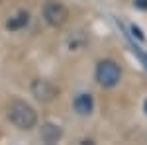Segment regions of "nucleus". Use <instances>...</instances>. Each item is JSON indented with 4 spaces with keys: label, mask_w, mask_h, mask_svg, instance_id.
I'll list each match as a JSON object with an SVG mask.
<instances>
[{
    "label": "nucleus",
    "mask_w": 147,
    "mask_h": 145,
    "mask_svg": "<svg viewBox=\"0 0 147 145\" xmlns=\"http://www.w3.org/2000/svg\"><path fill=\"white\" fill-rule=\"evenodd\" d=\"M8 120L20 129H32L37 123V114L28 102L14 100L8 106Z\"/></svg>",
    "instance_id": "1"
},
{
    "label": "nucleus",
    "mask_w": 147,
    "mask_h": 145,
    "mask_svg": "<svg viewBox=\"0 0 147 145\" xmlns=\"http://www.w3.org/2000/svg\"><path fill=\"white\" fill-rule=\"evenodd\" d=\"M122 78V69L120 65L112 61V59H106V61H100L98 67H96V80L100 86H106V88H112L120 82Z\"/></svg>",
    "instance_id": "2"
},
{
    "label": "nucleus",
    "mask_w": 147,
    "mask_h": 145,
    "mask_svg": "<svg viewBox=\"0 0 147 145\" xmlns=\"http://www.w3.org/2000/svg\"><path fill=\"white\" fill-rule=\"evenodd\" d=\"M41 12H43V20H45L49 26H53V28H61L69 18V10L61 2H55V0L45 2Z\"/></svg>",
    "instance_id": "3"
},
{
    "label": "nucleus",
    "mask_w": 147,
    "mask_h": 145,
    "mask_svg": "<svg viewBox=\"0 0 147 145\" xmlns=\"http://www.w3.org/2000/svg\"><path fill=\"white\" fill-rule=\"evenodd\" d=\"M32 94H34L35 100H39V102H51L57 98L59 88L53 82L45 80V78H35L32 82Z\"/></svg>",
    "instance_id": "4"
},
{
    "label": "nucleus",
    "mask_w": 147,
    "mask_h": 145,
    "mask_svg": "<svg viewBox=\"0 0 147 145\" xmlns=\"http://www.w3.org/2000/svg\"><path fill=\"white\" fill-rule=\"evenodd\" d=\"M39 135H41V139H43L45 143H55V141L61 139L63 132H61V127L55 125V123H43V125H41V134Z\"/></svg>",
    "instance_id": "5"
},
{
    "label": "nucleus",
    "mask_w": 147,
    "mask_h": 145,
    "mask_svg": "<svg viewBox=\"0 0 147 145\" xmlns=\"http://www.w3.org/2000/svg\"><path fill=\"white\" fill-rule=\"evenodd\" d=\"M94 108V100H92L90 94H79L75 98V110L79 112L80 116H88Z\"/></svg>",
    "instance_id": "6"
},
{
    "label": "nucleus",
    "mask_w": 147,
    "mask_h": 145,
    "mask_svg": "<svg viewBox=\"0 0 147 145\" xmlns=\"http://www.w3.org/2000/svg\"><path fill=\"white\" fill-rule=\"evenodd\" d=\"M28 22H30V14L28 12H20L18 16H14V18H10L6 22V28L8 30H22V28L28 26Z\"/></svg>",
    "instance_id": "7"
},
{
    "label": "nucleus",
    "mask_w": 147,
    "mask_h": 145,
    "mask_svg": "<svg viewBox=\"0 0 147 145\" xmlns=\"http://www.w3.org/2000/svg\"><path fill=\"white\" fill-rule=\"evenodd\" d=\"M84 43H86V39H84L82 32H77V34H73V37L69 39V45H71V49H80V47H82Z\"/></svg>",
    "instance_id": "8"
},
{
    "label": "nucleus",
    "mask_w": 147,
    "mask_h": 145,
    "mask_svg": "<svg viewBox=\"0 0 147 145\" xmlns=\"http://www.w3.org/2000/svg\"><path fill=\"white\" fill-rule=\"evenodd\" d=\"M137 8H147V0H136Z\"/></svg>",
    "instance_id": "9"
},
{
    "label": "nucleus",
    "mask_w": 147,
    "mask_h": 145,
    "mask_svg": "<svg viewBox=\"0 0 147 145\" xmlns=\"http://www.w3.org/2000/svg\"><path fill=\"white\" fill-rule=\"evenodd\" d=\"M143 108H145V114H147V100H145V104H143Z\"/></svg>",
    "instance_id": "10"
}]
</instances>
